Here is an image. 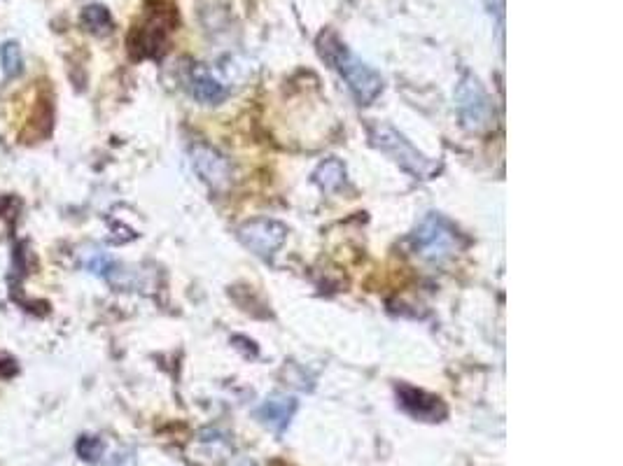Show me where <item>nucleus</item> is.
Here are the masks:
<instances>
[{"mask_svg": "<svg viewBox=\"0 0 623 466\" xmlns=\"http://www.w3.org/2000/svg\"><path fill=\"white\" fill-rule=\"evenodd\" d=\"M175 26V12L171 5L159 3L147 10L145 19L129 35V49L136 59H157L166 49V40Z\"/></svg>", "mask_w": 623, "mask_h": 466, "instance_id": "4", "label": "nucleus"}, {"mask_svg": "<svg viewBox=\"0 0 623 466\" xmlns=\"http://www.w3.org/2000/svg\"><path fill=\"white\" fill-rule=\"evenodd\" d=\"M80 21H82V26L94 35H105V33H110V28H112V17L103 5L84 7Z\"/></svg>", "mask_w": 623, "mask_h": 466, "instance_id": "12", "label": "nucleus"}, {"mask_svg": "<svg viewBox=\"0 0 623 466\" xmlns=\"http://www.w3.org/2000/svg\"><path fill=\"white\" fill-rule=\"evenodd\" d=\"M455 110L467 131L483 133L493 126V105H490L481 82L472 73H462L455 87Z\"/></svg>", "mask_w": 623, "mask_h": 466, "instance_id": "5", "label": "nucleus"}, {"mask_svg": "<svg viewBox=\"0 0 623 466\" xmlns=\"http://www.w3.org/2000/svg\"><path fill=\"white\" fill-rule=\"evenodd\" d=\"M315 185H318L325 194H334L336 189L343 185L346 180V166L341 159H327L318 166V171L313 173Z\"/></svg>", "mask_w": 623, "mask_h": 466, "instance_id": "11", "label": "nucleus"}, {"mask_svg": "<svg viewBox=\"0 0 623 466\" xmlns=\"http://www.w3.org/2000/svg\"><path fill=\"white\" fill-rule=\"evenodd\" d=\"M320 56L346 80L350 94L360 105L376 101L383 91V77L376 73L369 63L350 52L346 42H341L334 33H322L318 38Z\"/></svg>", "mask_w": 623, "mask_h": 466, "instance_id": "1", "label": "nucleus"}, {"mask_svg": "<svg viewBox=\"0 0 623 466\" xmlns=\"http://www.w3.org/2000/svg\"><path fill=\"white\" fill-rule=\"evenodd\" d=\"M481 3L488 7V12H490V14H497V17L502 19V14H504V0H481Z\"/></svg>", "mask_w": 623, "mask_h": 466, "instance_id": "16", "label": "nucleus"}, {"mask_svg": "<svg viewBox=\"0 0 623 466\" xmlns=\"http://www.w3.org/2000/svg\"><path fill=\"white\" fill-rule=\"evenodd\" d=\"M0 63H3L5 77H14L21 73V49L17 42L10 40L0 47Z\"/></svg>", "mask_w": 623, "mask_h": 466, "instance_id": "13", "label": "nucleus"}, {"mask_svg": "<svg viewBox=\"0 0 623 466\" xmlns=\"http://www.w3.org/2000/svg\"><path fill=\"white\" fill-rule=\"evenodd\" d=\"M287 238V227L278 220H252L238 227V240L248 247L252 254L262 259H271Z\"/></svg>", "mask_w": 623, "mask_h": 466, "instance_id": "6", "label": "nucleus"}, {"mask_svg": "<svg viewBox=\"0 0 623 466\" xmlns=\"http://www.w3.org/2000/svg\"><path fill=\"white\" fill-rule=\"evenodd\" d=\"M241 466H255V464H252V462H243Z\"/></svg>", "mask_w": 623, "mask_h": 466, "instance_id": "17", "label": "nucleus"}, {"mask_svg": "<svg viewBox=\"0 0 623 466\" xmlns=\"http://www.w3.org/2000/svg\"><path fill=\"white\" fill-rule=\"evenodd\" d=\"M411 245L420 259L432 261V264H444L460 252L462 240L458 229L446 217L430 213L413 231Z\"/></svg>", "mask_w": 623, "mask_h": 466, "instance_id": "3", "label": "nucleus"}, {"mask_svg": "<svg viewBox=\"0 0 623 466\" xmlns=\"http://www.w3.org/2000/svg\"><path fill=\"white\" fill-rule=\"evenodd\" d=\"M397 399L399 406L416 420L441 422L446 418V406L441 404V399L432 397V394H427L423 390H416V387L409 385L397 387Z\"/></svg>", "mask_w": 623, "mask_h": 466, "instance_id": "9", "label": "nucleus"}, {"mask_svg": "<svg viewBox=\"0 0 623 466\" xmlns=\"http://www.w3.org/2000/svg\"><path fill=\"white\" fill-rule=\"evenodd\" d=\"M192 166L199 178L210 189H227L231 182V164L229 159L208 145H196L192 150Z\"/></svg>", "mask_w": 623, "mask_h": 466, "instance_id": "7", "label": "nucleus"}, {"mask_svg": "<svg viewBox=\"0 0 623 466\" xmlns=\"http://www.w3.org/2000/svg\"><path fill=\"white\" fill-rule=\"evenodd\" d=\"M369 140H371V145L376 147V150L388 154V157L395 161V164L402 166L406 173L413 175V178L430 180L439 171L437 161L427 159L423 152H418L416 147H413L397 129H392L390 124H383V122L371 124L369 126Z\"/></svg>", "mask_w": 623, "mask_h": 466, "instance_id": "2", "label": "nucleus"}, {"mask_svg": "<svg viewBox=\"0 0 623 466\" xmlns=\"http://www.w3.org/2000/svg\"><path fill=\"white\" fill-rule=\"evenodd\" d=\"M297 413V399L287 397V394H271L266 397L255 411V418L269 427L271 432L283 434Z\"/></svg>", "mask_w": 623, "mask_h": 466, "instance_id": "10", "label": "nucleus"}, {"mask_svg": "<svg viewBox=\"0 0 623 466\" xmlns=\"http://www.w3.org/2000/svg\"><path fill=\"white\" fill-rule=\"evenodd\" d=\"M103 453H105V446L98 436H82V439L77 441V455H80L84 462H98L103 457Z\"/></svg>", "mask_w": 623, "mask_h": 466, "instance_id": "14", "label": "nucleus"}, {"mask_svg": "<svg viewBox=\"0 0 623 466\" xmlns=\"http://www.w3.org/2000/svg\"><path fill=\"white\" fill-rule=\"evenodd\" d=\"M17 371L19 369H17V364H14L12 357L0 355V378H12Z\"/></svg>", "mask_w": 623, "mask_h": 466, "instance_id": "15", "label": "nucleus"}, {"mask_svg": "<svg viewBox=\"0 0 623 466\" xmlns=\"http://www.w3.org/2000/svg\"><path fill=\"white\" fill-rule=\"evenodd\" d=\"M185 80L189 94H192L196 101L206 105H217L229 96L227 84H224L208 66H203V63H192V66L187 68Z\"/></svg>", "mask_w": 623, "mask_h": 466, "instance_id": "8", "label": "nucleus"}]
</instances>
